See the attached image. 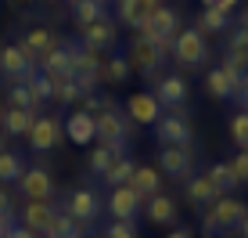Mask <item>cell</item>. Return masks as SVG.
I'll return each mask as SVG.
<instances>
[{
  "label": "cell",
  "mask_w": 248,
  "mask_h": 238,
  "mask_svg": "<svg viewBox=\"0 0 248 238\" xmlns=\"http://www.w3.org/2000/svg\"><path fill=\"white\" fill-rule=\"evenodd\" d=\"M248 217V206L241 199H230V195H219L216 202L209 206V213L202 217V231L205 238H216V235H227V231H234L237 224Z\"/></svg>",
  "instance_id": "cell-1"
},
{
  "label": "cell",
  "mask_w": 248,
  "mask_h": 238,
  "mask_svg": "<svg viewBox=\"0 0 248 238\" xmlns=\"http://www.w3.org/2000/svg\"><path fill=\"white\" fill-rule=\"evenodd\" d=\"M72 47V80L79 83L83 94H93L101 83V65H105V51H93V47H83L76 40H68Z\"/></svg>",
  "instance_id": "cell-2"
},
{
  "label": "cell",
  "mask_w": 248,
  "mask_h": 238,
  "mask_svg": "<svg viewBox=\"0 0 248 238\" xmlns=\"http://www.w3.org/2000/svg\"><path fill=\"white\" fill-rule=\"evenodd\" d=\"M126 62H130L133 72L148 76V80H158V69L166 65V51H162L155 40H148V36H140V33H133L130 51H126Z\"/></svg>",
  "instance_id": "cell-3"
},
{
  "label": "cell",
  "mask_w": 248,
  "mask_h": 238,
  "mask_svg": "<svg viewBox=\"0 0 248 238\" xmlns=\"http://www.w3.org/2000/svg\"><path fill=\"white\" fill-rule=\"evenodd\" d=\"M137 33H140V36H148V40H155V44L169 54V51H173L176 33H180V15H176V7H166V4H162Z\"/></svg>",
  "instance_id": "cell-4"
},
{
  "label": "cell",
  "mask_w": 248,
  "mask_h": 238,
  "mask_svg": "<svg viewBox=\"0 0 248 238\" xmlns=\"http://www.w3.org/2000/svg\"><path fill=\"white\" fill-rule=\"evenodd\" d=\"M169 54L176 58V65H184V69H194V65H202L205 58H209V40H205V33H198L191 25V29H180L173 40V51Z\"/></svg>",
  "instance_id": "cell-5"
},
{
  "label": "cell",
  "mask_w": 248,
  "mask_h": 238,
  "mask_svg": "<svg viewBox=\"0 0 248 238\" xmlns=\"http://www.w3.org/2000/svg\"><path fill=\"white\" fill-rule=\"evenodd\" d=\"M93 123H97V141L108 144V148L115 152H126V141H130V119H126L119 108H105L101 116H93Z\"/></svg>",
  "instance_id": "cell-6"
},
{
  "label": "cell",
  "mask_w": 248,
  "mask_h": 238,
  "mask_svg": "<svg viewBox=\"0 0 248 238\" xmlns=\"http://www.w3.org/2000/svg\"><path fill=\"white\" fill-rule=\"evenodd\" d=\"M155 137L162 148H191L194 134H191V123H187V112H166L155 123Z\"/></svg>",
  "instance_id": "cell-7"
},
{
  "label": "cell",
  "mask_w": 248,
  "mask_h": 238,
  "mask_svg": "<svg viewBox=\"0 0 248 238\" xmlns=\"http://www.w3.org/2000/svg\"><path fill=\"white\" fill-rule=\"evenodd\" d=\"M18 188L25 202H50L54 199V177H50L47 166H25Z\"/></svg>",
  "instance_id": "cell-8"
},
{
  "label": "cell",
  "mask_w": 248,
  "mask_h": 238,
  "mask_svg": "<svg viewBox=\"0 0 248 238\" xmlns=\"http://www.w3.org/2000/svg\"><path fill=\"white\" fill-rule=\"evenodd\" d=\"M22 54H25V62L29 65H40V58H47L54 47H62V36H58L54 29H47V25H36V29H29L22 36Z\"/></svg>",
  "instance_id": "cell-9"
},
{
  "label": "cell",
  "mask_w": 248,
  "mask_h": 238,
  "mask_svg": "<svg viewBox=\"0 0 248 238\" xmlns=\"http://www.w3.org/2000/svg\"><path fill=\"white\" fill-rule=\"evenodd\" d=\"M151 94L158 98V105L162 108H173V112H184V105H187V94H191V87H187V80L184 76H176V72H166V76H158L155 80V90Z\"/></svg>",
  "instance_id": "cell-10"
},
{
  "label": "cell",
  "mask_w": 248,
  "mask_h": 238,
  "mask_svg": "<svg viewBox=\"0 0 248 238\" xmlns=\"http://www.w3.org/2000/svg\"><path fill=\"white\" fill-rule=\"evenodd\" d=\"M65 137V123L58 116H36V123H32V130L25 134V141H29L32 152H50L58 148V141Z\"/></svg>",
  "instance_id": "cell-11"
},
{
  "label": "cell",
  "mask_w": 248,
  "mask_h": 238,
  "mask_svg": "<svg viewBox=\"0 0 248 238\" xmlns=\"http://www.w3.org/2000/svg\"><path fill=\"white\" fill-rule=\"evenodd\" d=\"M112 4H115V22L137 33L162 7V0H112Z\"/></svg>",
  "instance_id": "cell-12"
},
{
  "label": "cell",
  "mask_w": 248,
  "mask_h": 238,
  "mask_svg": "<svg viewBox=\"0 0 248 238\" xmlns=\"http://www.w3.org/2000/svg\"><path fill=\"white\" fill-rule=\"evenodd\" d=\"M126 119L137 126H155L162 119V105L151 90H137V94L126 98Z\"/></svg>",
  "instance_id": "cell-13"
},
{
  "label": "cell",
  "mask_w": 248,
  "mask_h": 238,
  "mask_svg": "<svg viewBox=\"0 0 248 238\" xmlns=\"http://www.w3.org/2000/svg\"><path fill=\"white\" fill-rule=\"evenodd\" d=\"M79 36H83L79 40L83 47H93V51H105V54H108V51H115V44H119V22L108 18V15H101V18L90 22Z\"/></svg>",
  "instance_id": "cell-14"
},
{
  "label": "cell",
  "mask_w": 248,
  "mask_h": 238,
  "mask_svg": "<svg viewBox=\"0 0 248 238\" xmlns=\"http://www.w3.org/2000/svg\"><path fill=\"white\" fill-rule=\"evenodd\" d=\"M101 209H105V199H101L93 188H76L72 195H68V206L65 213H72L79 224H90V220L101 217Z\"/></svg>",
  "instance_id": "cell-15"
},
{
  "label": "cell",
  "mask_w": 248,
  "mask_h": 238,
  "mask_svg": "<svg viewBox=\"0 0 248 238\" xmlns=\"http://www.w3.org/2000/svg\"><path fill=\"white\" fill-rule=\"evenodd\" d=\"M62 123H65V137L72 144H93L97 141V123H93V116L83 112V108H72L68 119H62Z\"/></svg>",
  "instance_id": "cell-16"
},
{
  "label": "cell",
  "mask_w": 248,
  "mask_h": 238,
  "mask_svg": "<svg viewBox=\"0 0 248 238\" xmlns=\"http://www.w3.org/2000/svg\"><path fill=\"white\" fill-rule=\"evenodd\" d=\"M140 206H144V199L130 188V184H119V188L108 191V213L115 220H133Z\"/></svg>",
  "instance_id": "cell-17"
},
{
  "label": "cell",
  "mask_w": 248,
  "mask_h": 238,
  "mask_svg": "<svg viewBox=\"0 0 248 238\" xmlns=\"http://www.w3.org/2000/svg\"><path fill=\"white\" fill-rule=\"evenodd\" d=\"M144 217L151 220L155 227H169L180 220V209H176V202L169 199V195H151V199H144Z\"/></svg>",
  "instance_id": "cell-18"
},
{
  "label": "cell",
  "mask_w": 248,
  "mask_h": 238,
  "mask_svg": "<svg viewBox=\"0 0 248 238\" xmlns=\"http://www.w3.org/2000/svg\"><path fill=\"white\" fill-rule=\"evenodd\" d=\"M0 72L11 76V83H15V80H25L29 72H36V65L25 62L18 44H7V47H0Z\"/></svg>",
  "instance_id": "cell-19"
},
{
  "label": "cell",
  "mask_w": 248,
  "mask_h": 238,
  "mask_svg": "<svg viewBox=\"0 0 248 238\" xmlns=\"http://www.w3.org/2000/svg\"><path fill=\"white\" fill-rule=\"evenodd\" d=\"M54 202H22V227H29V231L44 235L47 224L54 220Z\"/></svg>",
  "instance_id": "cell-20"
},
{
  "label": "cell",
  "mask_w": 248,
  "mask_h": 238,
  "mask_svg": "<svg viewBox=\"0 0 248 238\" xmlns=\"http://www.w3.org/2000/svg\"><path fill=\"white\" fill-rule=\"evenodd\" d=\"M44 76H50V80H62V76H72V47L62 44V47H54L47 58H40V65H36Z\"/></svg>",
  "instance_id": "cell-21"
},
{
  "label": "cell",
  "mask_w": 248,
  "mask_h": 238,
  "mask_svg": "<svg viewBox=\"0 0 248 238\" xmlns=\"http://www.w3.org/2000/svg\"><path fill=\"white\" fill-rule=\"evenodd\" d=\"M205 87H209V94L216 101H230V98H237V87H241V83H237L223 65H216V69H209V76H205Z\"/></svg>",
  "instance_id": "cell-22"
},
{
  "label": "cell",
  "mask_w": 248,
  "mask_h": 238,
  "mask_svg": "<svg viewBox=\"0 0 248 238\" xmlns=\"http://www.w3.org/2000/svg\"><path fill=\"white\" fill-rule=\"evenodd\" d=\"M191 163H194L191 148H162L158 152V166L169 177H191Z\"/></svg>",
  "instance_id": "cell-23"
},
{
  "label": "cell",
  "mask_w": 248,
  "mask_h": 238,
  "mask_svg": "<svg viewBox=\"0 0 248 238\" xmlns=\"http://www.w3.org/2000/svg\"><path fill=\"white\" fill-rule=\"evenodd\" d=\"M36 123V112H22V108H0V134L25 137Z\"/></svg>",
  "instance_id": "cell-24"
},
{
  "label": "cell",
  "mask_w": 248,
  "mask_h": 238,
  "mask_svg": "<svg viewBox=\"0 0 248 238\" xmlns=\"http://www.w3.org/2000/svg\"><path fill=\"white\" fill-rule=\"evenodd\" d=\"M219 195H223V191L212 184V177H209V173H194V177H187V199H191L194 206H212Z\"/></svg>",
  "instance_id": "cell-25"
},
{
  "label": "cell",
  "mask_w": 248,
  "mask_h": 238,
  "mask_svg": "<svg viewBox=\"0 0 248 238\" xmlns=\"http://www.w3.org/2000/svg\"><path fill=\"white\" fill-rule=\"evenodd\" d=\"M130 188L140 195V199H151V195L162 191V173L155 166H137L133 177H130Z\"/></svg>",
  "instance_id": "cell-26"
},
{
  "label": "cell",
  "mask_w": 248,
  "mask_h": 238,
  "mask_svg": "<svg viewBox=\"0 0 248 238\" xmlns=\"http://www.w3.org/2000/svg\"><path fill=\"white\" fill-rule=\"evenodd\" d=\"M130 76H133V69L126 62V54H108L105 65H101V83H108V87H123Z\"/></svg>",
  "instance_id": "cell-27"
},
{
  "label": "cell",
  "mask_w": 248,
  "mask_h": 238,
  "mask_svg": "<svg viewBox=\"0 0 248 238\" xmlns=\"http://www.w3.org/2000/svg\"><path fill=\"white\" fill-rule=\"evenodd\" d=\"M44 238H83V224L76 220L72 213H65V209H58L54 220L47 224Z\"/></svg>",
  "instance_id": "cell-28"
},
{
  "label": "cell",
  "mask_w": 248,
  "mask_h": 238,
  "mask_svg": "<svg viewBox=\"0 0 248 238\" xmlns=\"http://www.w3.org/2000/svg\"><path fill=\"white\" fill-rule=\"evenodd\" d=\"M101 15H108L105 11V0H72V25L76 29H87L90 22H97Z\"/></svg>",
  "instance_id": "cell-29"
},
{
  "label": "cell",
  "mask_w": 248,
  "mask_h": 238,
  "mask_svg": "<svg viewBox=\"0 0 248 238\" xmlns=\"http://www.w3.org/2000/svg\"><path fill=\"white\" fill-rule=\"evenodd\" d=\"M7 108H22V112H36L40 116V101L32 98V90H29L25 80H15L11 87H7Z\"/></svg>",
  "instance_id": "cell-30"
},
{
  "label": "cell",
  "mask_w": 248,
  "mask_h": 238,
  "mask_svg": "<svg viewBox=\"0 0 248 238\" xmlns=\"http://www.w3.org/2000/svg\"><path fill=\"white\" fill-rule=\"evenodd\" d=\"M133 170H137V163H133V159L123 152V155H115V159H112V166L105 170V177H101V181H105V184H112V188H119V184H130Z\"/></svg>",
  "instance_id": "cell-31"
},
{
  "label": "cell",
  "mask_w": 248,
  "mask_h": 238,
  "mask_svg": "<svg viewBox=\"0 0 248 238\" xmlns=\"http://www.w3.org/2000/svg\"><path fill=\"white\" fill-rule=\"evenodd\" d=\"M22 173H25V163H22V155L18 152H0V188L4 184H18L22 181Z\"/></svg>",
  "instance_id": "cell-32"
},
{
  "label": "cell",
  "mask_w": 248,
  "mask_h": 238,
  "mask_svg": "<svg viewBox=\"0 0 248 238\" xmlns=\"http://www.w3.org/2000/svg\"><path fill=\"white\" fill-rule=\"evenodd\" d=\"M83 90L72 76H62V80H50V101H62V105H79Z\"/></svg>",
  "instance_id": "cell-33"
},
{
  "label": "cell",
  "mask_w": 248,
  "mask_h": 238,
  "mask_svg": "<svg viewBox=\"0 0 248 238\" xmlns=\"http://www.w3.org/2000/svg\"><path fill=\"white\" fill-rule=\"evenodd\" d=\"M227 22H230V11H223V7H205L198 15V25H194V29L209 36V33H223Z\"/></svg>",
  "instance_id": "cell-34"
},
{
  "label": "cell",
  "mask_w": 248,
  "mask_h": 238,
  "mask_svg": "<svg viewBox=\"0 0 248 238\" xmlns=\"http://www.w3.org/2000/svg\"><path fill=\"white\" fill-rule=\"evenodd\" d=\"M115 155H123V152H115V148H108V144H101V141H97V148H90V155H87L90 173H93V177H105V170L112 166V159H115Z\"/></svg>",
  "instance_id": "cell-35"
},
{
  "label": "cell",
  "mask_w": 248,
  "mask_h": 238,
  "mask_svg": "<svg viewBox=\"0 0 248 238\" xmlns=\"http://www.w3.org/2000/svg\"><path fill=\"white\" fill-rule=\"evenodd\" d=\"M205 173H209L212 177V184H216V188L219 191H234V188H241V184H237V173H234V166H230V163H212L209 170H205Z\"/></svg>",
  "instance_id": "cell-36"
},
{
  "label": "cell",
  "mask_w": 248,
  "mask_h": 238,
  "mask_svg": "<svg viewBox=\"0 0 248 238\" xmlns=\"http://www.w3.org/2000/svg\"><path fill=\"white\" fill-rule=\"evenodd\" d=\"M25 83H29V90H32V98L44 105V101H50V76H44V72H29L25 76Z\"/></svg>",
  "instance_id": "cell-37"
},
{
  "label": "cell",
  "mask_w": 248,
  "mask_h": 238,
  "mask_svg": "<svg viewBox=\"0 0 248 238\" xmlns=\"http://www.w3.org/2000/svg\"><path fill=\"white\" fill-rule=\"evenodd\" d=\"M230 141H234L237 148H248V112H237L230 119Z\"/></svg>",
  "instance_id": "cell-38"
},
{
  "label": "cell",
  "mask_w": 248,
  "mask_h": 238,
  "mask_svg": "<svg viewBox=\"0 0 248 238\" xmlns=\"http://www.w3.org/2000/svg\"><path fill=\"white\" fill-rule=\"evenodd\" d=\"M105 238H137L133 220H112V224H108V231H105Z\"/></svg>",
  "instance_id": "cell-39"
},
{
  "label": "cell",
  "mask_w": 248,
  "mask_h": 238,
  "mask_svg": "<svg viewBox=\"0 0 248 238\" xmlns=\"http://www.w3.org/2000/svg\"><path fill=\"white\" fill-rule=\"evenodd\" d=\"M230 166H234L237 173V184H248V148H241L234 159H230Z\"/></svg>",
  "instance_id": "cell-40"
},
{
  "label": "cell",
  "mask_w": 248,
  "mask_h": 238,
  "mask_svg": "<svg viewBox=\"0 0 248 238\" xmlns=\"http://www.w3.org/2000/svg\"><path fill=\"white\" fill-rule=\"evenodd\" d=\"M4 238H40V235H36V231H29V227H22V224H15Z\"/></svg>",
  "instance_id": "cell-41"
},
{
  "label": "cell",
  "mask_w": 248,
  "mask_h": 238,
  "mask_svg": "<svg viewBox=\"0 0 248 238\" xmlns=\"http://www.w3.org/2000/svg\"><path fill=\"white\" fill-rule=\"evenodd\" d=\"M227 238H248V217H245L241 224L234 227V231H227Z\"/></svg>",
  "instance_id": "cell-42"
},
{
  "label": "cell",
  "mask_w": 248,
  "mask_h": 238,
  "mask_svg": "<svg viewBox=\"0 0 248 238\" xmlns=\"http://www.w3.org/2000/svg\"><path fill=\"white\" fill-rule=\"evenodd\" d=\"M237 101H241V112H248V76H245V80H241V90H237Z\"/></svg>",
  "instance_id": "cell-43"
},
{
  "label": "cell",
  "mask_w": 248,
  "mask_h": 238,
  "mask_svg": "<svg viewBox=\"0 0 248 238\" xmlns=\"http://www.w3.org/2000/svg\"><path fill=\"white\" fill-rule=\"evenodd\" d=\"M0 213H11V195L0 188Z\"/></svg>",
  "instance_id": "cell-44"
},
{
  "label": "cell",
  "mask_w": 248,
  "mask_h": 238,
  "mask_svg": "<svg viewBox=\"0 0 248 238\" xmlns=\"http://www.w3.org/2000/svg\"><path fill=\"white\" fill-rule=\"evenodd\" d=\"M191 235H194V231H187V227H173L166 238H191Z\"/></svg>",
  "instance_id": "cell-45"
},
{
  "label": "cell",
  "mask_w": 248,
  "mask_h": 238,
  "mask_svg": "<svg viewBox=\"0 0 248 238\" xmlns=\"http://www.w3.org/2000/svg\"><path fill=\"white\" fill-rule=\"evenodd\" d=\"M25 4H32V0H7V7H11V11H18V7H25Z\"/></svg>",
  "instance_id": "cell-46"
},
{
  "label": "cell",
  "mask_w": 248,
  "mask_h": 238,
  "mask_svg": "<svg viewBox=\"0 0 248 238\" xmlns=\"http://www.w3.org/2000/svg\"><path fill=\"white\" fill-rule=\"evenodd\" d=\"M237 4V0H216V4H212V7H223V11H230V7H234Z\"/></svg>",
  "instance_id": "cell-47"
},
{
  "label": "cell",
  "mask_w": 248,
  "mask_h": 238,
  "mask_svg": "<svg viewBox=\"0 0 248 238\" xmlns=\"http://www.w3.org/2000/svg\"><path fill=\"white\" fill-rule=\"evenodd\" d=\"M237 29H245V33H248V7L241 11V25H237Z\"/></svg>",
  "instance_id": "cell-48"
},
{
  "label": "cell",
  "mask_w": 248,
  "mask_h": 238,
  "mask_svg": "<svg viewBox=\"0 0 248 238\" xmlns=\"http://www.w3.org/2000/svg\"><path fill=\"white\" fill-rule=\"evenodd\" d=\"M212 4H216V0H202V7H212Z\"/></svg>",
  "instance_id": "cell-49"
},
{
  "label": "cell",
  "mask_w": 248,
  "mask_h": 238,
  "mask_svg": "<svg viewBox=\"0 0 248 238\" xmlns=\"http://www.w3.org/2000/svg\"><path fill=\"white\" fill-rule=\"evenodd\" d=\"M0 152H4V134H0Z\"/></svg>",
  "instance_id": "cell-50"
},
{
  "label": "cell",
  "mask_w": 248,
  "mask_h": 238,
  "mask_svg": "<svg viewBox=\"0 0 248 238\" xmlns=\"http://www.w3.org/2000/svg\"><path fill=\"white\" fill-rule=\"evenodd\" d=\"M50 4H58V0H50Z\"/></svg>",
  "instance_id": "cell-51"
},
{
  "label": "cell",
  "mask_w": 248,
  "mask_h": 238,
  "mask_svg": "<svg viewBox=\"0 0 248 238\" xmlns=\"http://www.w3.org/2000/svg\"><path fill=\"white\" fill-rule=\"evenodd\" d=\"M83 238H87V235H83Z\"/></svg>",
  "instance_id": "cell-52"
},
{
  "label": "cell",
  "mask_w": 248,
  "mask_h": 238,
  "mask_svg": "<svg viewBox=\"0 0 248 238\" xmlns=\"http://www.w3.org/2000/svg\"><path fill=\"white\" fill-rule=\"evenodd\" d=\"M105 4H108V0H105Z\"/></svg>",
  "instance_id": "cell-53"
}]
</instances>
